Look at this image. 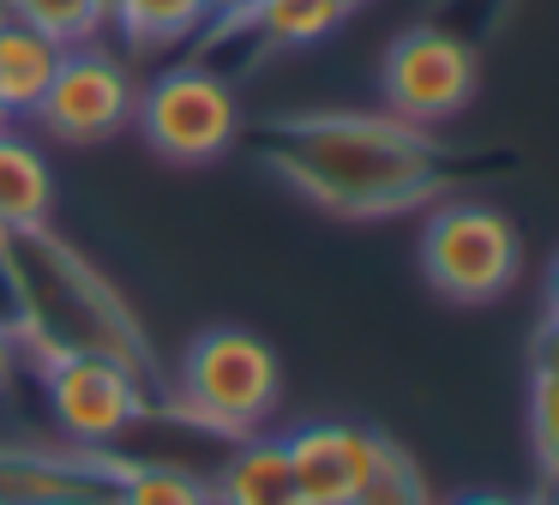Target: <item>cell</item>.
<instances>
[{
	"label": "cell",
	"instance_id": "obj_1",
	"mask_svg": "<svg viewBox=\"0 0 559 505\" xmlns=\"http://www.w3.org/2000/svg\"><path fill=\"white\" fill-rule=\"evenodd\" d=\"M265 168L307 204L349 223L427 211L445 199V151L427 127L385 108H307L265 132Z\"/></svg>",
	"mask_w": 559,
	"mask_h": 505
},
{
	"label": "cell",
	"instance_id": "obj_2",
	"mask_svg": "<svg viewBox=\"0 0 559 505\" xmlns=\"http://www.w3.org/2000/svg\"><path fill=\"white\" fill-rule=\"evenodd\" d=\"M0 283L13 295V331L25 343V361L91 349V355H115L151 373V343L121 289L49 223L0 235Z\"/></svg>",
	"mask_w": 559,
	"mask_h": 505
},
{
	"label": "cell",
	"instance_id": "obj_3",
	"mask_svg": "<svg viewBox=\"0 0 559 505\" xmlns=\"http://www.w3.org/2000/svg\"><path fill=\"white\" fill-rule=\"evenodd\" d=\"M283 403V361L247 325H211L187 343L181 373H175L169 409L193 427L247 439L259 433Z\"/></svg>",
	"mask_w": 559,
	"mask_h": 505
},
{
	"label": "cell",
	"instance_id": "obj_4",
	"mask_svg": "<svg viewBox=\"0 0 559 505\" xmlns=\"http://www.w3.org/2000/svg\"><path fill=\"white\" fill-rule=\"evenodd\" d=\"M523 271V235L499 204L433 199L421 223V277L451 307H493Z\"/></svg>",
	"mask_w": 559,
	"mask_h": 505
},
{
	"label": "cell",
	"instance_id": "obj_5",
	"mask_svg": "<svg viewBox=\"0 0 559 505\" xmlns=\"http://www.w3.org/2000/svg\"><path fill=\"white\" fill-rule=\"evenodd\" d=\"M133 127L175 168H205L241 139V96L205 60H175L139 84Z\"/></svg>",
	"mask_w": 559,
	"mask_h": 505
},
{
	"label": "cell",
	"instance_id": "obj_6",
	"mask_svg": "<svg viewBox=\"0 0 559 505\" xmlns=\"http://www.w3.org/2000/svg\"><path fill=\"white\" fill-rule=\"evenodd\" d=\"M475 79H481V60L445 24H409V31L391 36L385 60H379V96H385V115L409 120V127H445L469 108Z\"/></svg>",
	"mask_w": 559,
	"mask_h": 505
},
{
	"label": "cell",
	"instance_id": "obj_7",
	"mask_svg": "<svg viewBox=\"0 0 559 505\" xmlns=\"http://www.w3.org/2000/svg\"><path fill=\"white\" fill-rule=\"evenodd\" d=\"M31 367H37L49 415L67 433V445H115L151 415L145 373L115 355L79 349V355H49V361H31Z\"/></svg>",
	"mask_w": 559,
	"mask_h": 505
},
{
	"label": "cell",
	"instance_id": "obj_8",
	"mask_svg": "<svg viewBox=\"0 0 559 505\" xmlns=\"http://www.w3.org/2000/svg\"><path fill=\"white\" fill-rule=\"evenodd\" d=\"M133 103H139V72L127 67V55L85 43L61 55V72H55L49 96L37 103L31 120L61 144H103L121 127H133Z\"/></svg>",
	"mask_w": 559,
	"mask_h": 505
},
{
	"label": "cell",
	"instance_id": "obj_9",
	"mask_svg": "<svg viewBox=\"0 0 559 505\" xmlns=\"http://www.w3.org/2000/svg\"><path fill=\"white\" fill-rule=\"evenodd\" d=\"M127 463L109 445H0V505H115Z\"/></svg>",
	"mask_w": 559,
	"mask_h": 505
},
{
	"label": "cell",
	"instance_id": "obj_10",
	"mask_svg": "<svg viewBox=\"0 0 559 505\" xmlns=\"http://www.w3.org/2000/svg\"><path fill=\"white\" fill-rule=\"evenodd\" d=\"M301 505H349L379 457V433L361 421H301L283 433Z\"/></svg>",
	"mask_w": 559,
	"mask_h": 505
},
{
	"label": "cell",
	"instance_id": "obj_11",
	"mask_svg": "<svg viewBox=\"0 0 559 505\" xmlns=\"http://www.w3.org/2000/svg\"><path fill=\"white\" fill-rule=\"evenodd\" d=\"M61 55L67 48L55 43V36L31 31L13 12H0V115L7 120L37 115V103L49 96L55 72H61Z\"/></svg>",
	"mask_w": 559,
	"mask_h": 505
},
{
	"label": "cell",
	"instance_id": "obj_12",
	"mask_svg": "<svg viewBox=\"0 0 559 505\" xmlns=\"http://www.w3.org/2000/svg\"><path fill=\"white\" fill-rule=\"evenodd\" d=\"M55 216V168L49 151L25 132L0 127V235L43 228Z\"/></svg>",
	"mask_w": 559,
	"mask_h": 505
},
{
	"label": "cell",
	"instance_id": "obj_13",
	"mask_svg": "<svg viewBox=\"0 0 559 505\" xmlns=\"http://www.w3.org/2000/svg\"><path fill=\"white\" fill-rule=\"evenodd\" d=\"M211 500L217 505H301V488H295V469L283 439L271 433H247L235 439L229 463L211 481Z\"/></svg>",
	"mask_w": 559,
	"mask_h": 505
},
{
	"label": "cell",
	"instance_id": "obj_14",
	"mask_svg": "<svg viewBox=\"0 0 559 505\" xmlns=\"http://www.w3.org/2000/svg\"><path fill=\"white\" fill-rule=\"evenodd\" d=\"M355 12V0H253L241 12V31H253L259 48H313Z\"/></svg>",
	"mask_w": 559,
	"mask_h": 505
},
{
	"label": "cell",
	"instance_id": "obj_15",
	"mask_svg": "<svg viewBox=\"0 0 559 505\" xmlns=\"http://www.w3.org/2000/svg\"><path fill=\"white\" fill-rule=\"evenodd\" d=\"M109 24L133 55H169L205 31V7L199 0H115Z\"/></svg>",
	"mask_w": 559,
	"mask_h": 505
},
{
	"label": "cell",
	"instance_id": "obj_16",
	"mask_svg": "<svg viewBox=\"0 0 559 505\" xmlns=\"http://www.w3.org/2000/svg\"><path fill=\"white\" fill-rule=\"evenodd\" d=\"M0 12L25 19L31 31L55 36L61 48L103 43V31H109V12H103V0H0Z\"/></svg>",
	"mask_w": 559,
	"mask_h": 505
},
{
	"label": "cell",
	"instance_id": "obj_17",
	"mask_svg": "<svg viewBox=\"0 0 559 505\" xmlns=\"http://www.w3.org/2000/svg\"><path fill=\"white\" fill-rule=\"evenodd\" d=\"M115 505H217L211 500V481L193 475L181 463H127L121 488H115Z\"/></svg>",
	"mask_w": 559,
	"mask_h": 505
},
{
	"label": "cell",
	"instance_id": "obj_18",
	"mask_svg": "<svg viewBox=\"0 0 559 505\" xmlns=\"http://www.w3.org/2000/svg\"><path fill=\"white\" fill-rule=\"evenodd\" d=\"M349 505H439V500H433V488H427L421 463H415L397 439L379 433V457H373V469H367L361 493H355Z\"/></svg>",
	"mask_w": 559,
	"mask_h": 505
},
{
	"label": "cell",
	"instance_id": "obj_19",
	"mask_svg": "<svg viewBox=\"0 0 559 505\" xmlns=\"http://www.w3.org/2000/svg\"><path fill=\"white\" fill-rule=\"evenodd\" d=\"M530 445L535 463H542V481H559V379L535 367H530Z\"/></svg>",
	"mask_w": 559,
	"mask_h": 505
},
{
	"label": "cell",
	"instance_id": "obj_20",
	"mask_svg": "<svg viewBox=\"0 0 559 505\" xmlns=\"http://www.w3.org/2000/svg\"><path fill=\"white\" fill-rule=\"evenodd\" d=\"M19 367H25V343H19V331H13V325L0 319V397L13 391Z\"/></svg>",
	"mask_w": 559,
	"mask_h": 505
},
{
	"label": "cell",
	"instance_id": "obj_21",
	"mask_svg": "<svg viewBox=\"0 0 559 505\" xmlns=\"http://www.w3.org/2000/svg\"><path fill=\"white\" fill-rule=\"evenodd\" d=\"M530 367L535 373H554V379H559V325L542 319V331L530 337Z\"/></svg>",
	"mask_w": 559,
	"mask_h": 505
},
{
	"label": "cell",
	"instance_id": "obj_22",
	"mask_svg": "<svg viewBox=\"0 0 559 505\" xmlns=\"http://www.w3.org/2000/svg\"><path fill=\"white\" fill-rule=\"evenodd\" d=\"M542 319L559 325V252L547 259V271H542Z\"/></svg>",
	"mask_w": 559,
	"mask_h": 505
},
{
	"label": "cell",
	"instance_id": "obj_23",
	"mask_svg": "<svg viewBox=\"0 0 559 505\" xmlns=\"http://www.w3.org/2000/svg\"><path fill=\"white\" fill-rule=\"evenodd\" d=\"M445 505H523L518 493H499V488H469V493H451Z\"/></svg>",
	"mask_w": 559,
	"mask_h": 505
},
{
	"label": "cell",
	"instance_id": "obj_24",
	"mask_svg": "<svg viewBox=\"0 0 559 505\" xmlns=\"http://www.w3.org/2000/svg\"><path fill=\"white\" fill-rule=\"evenodd\" d=\"M199 7H205V24H235L253 0H199Z\"/></svg>",
	"mask_w": 559,
	"mask_h": 505
},
{
	"label": "cell",
	"instance_id": "obj_25",
	"mask_svg": "<svg viewBox=\"0 0 559 505\" xmlns=\"http://www.w3.org/2000/svg\"><path fill=\"white\" fill-rule=\"evenodd\" d=\"M523 505H559V481H542V488H535Z\"/></svg>",
	"mask_w": 559,
	"mask_h": 505
},
{
	"label": "cell",
	"instance_id": "obj_26",
	"mask_svg": "<svg viewBox=\"0 0 559 505\" xmlns=\"http://www.w3.org/2000/svg\"><path fill=\"white\" fill-rule=\"evenodd\" d=\"M0 127H13V120H7V115H0Z\"/></svg>",
	"mask_w": 559,
	"mask_h": 505
},
{
	"label": "cell",
	"instance_id": "obj_27",
	"mask_svg": "<svg viewBox=\"0 0 559 505\" xmlns=\"http://www.w3.org/2000/svg\"><path fill=\"white\" fill-rule=\"evenodd\" d=\"M109 7H115V0H103V12H109Z\"/></svg>",
	"mask_w": 559,
	"mask_h": 505
},
{
	"label": "cell",
	"instance_id": "obj_28",
	"mask_svg": "<svg viewBox=\"0 0 559 505\" xmlns=\"http://www.w3.org/2000/svg\"><path fill=\"white\" fill-rule=\"evenodd\" d=\"M355 7H361V0H355Z\"/></svg>",
	"mask_w": 559,
	"mask_h": 505
}]
</instances>
